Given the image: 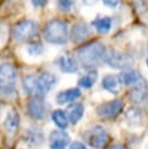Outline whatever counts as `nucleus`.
Here are the masks:
<instances>
[{
  "label": "nucleus",
  "mask_w": 148,
  "mask_h": 149,
  "mask_svg": "<svg viewBox=\"0 0 148 149\" xmlns=\"http://www.w3.org/2000/svg\"><path fill=\"white\" fill-rule=\"evenodd\" d=\"M78 62L86 69H93L106 61V47L99 42L93 41L80 47L76 52Z\"/></svg>",
  "instance_id": "f257e3e1"
},
{
  "label": "nucleus",
  "mask_w": 148,
  "mask_h": 149,
  "mask_svg": "<svg viewBox=\"0 0 148 149\" xmlns=\"http://www.w3.org/2000/svg\"><path fill=\"white\" fill-rule=\"evenodd\" d=\"M44 38L52 44H64L68 41V26L64 21L54 19L44 28Z\"/></svg>",
  "instance_id": "f03ea898"
},
{
  "label": "nucleus",
  "mask_w": 148,
  "mask_h": 149,
  "mask_svg": "<svg viewBox=\"0 0 148 149\" xmlns=\"http://www.w3.org/2000/svg\"><path fill=\"white\" fill-rule=\"evenodd\" d=\"M38 34L37 23L33 20H21L13 26L12 36L15 41L27 42L34 40Z\"/></svg>",
  "instance_id": "7ed1b4c3"
},
{
  "label": "nucleus",
  "mask_w": 148,
  "mask_h": 149,
  "mask_svg": "<svg viewBox=\"0 0 148 149\" xmlns=\"http://www.w3.org/2000/svg\"><path fill=\"white\" fill-rule=\"evenodd\" d=\"M17 80V71L14 65L3 63L0 65V92L10 94L14 92Z\"/></svg>",
  "instance_id": "20e7f679"
},
{
  "label": "nucleus",
  "mask_w": 148,
  "mask_h": 149,
  "mask_svg": "<svg viewBox=\"0 0 148 149\" xmlns=\"http://www.w3.org/2000/svg\"><path fill=\"white\" fill-rule=\"evenodd\" d=\"M84 140L87 142V144L94 149H101L108 141V134L105 130L104 127L96 125L93 127H91L90 129H87L84 135H83Z\"/></svg>",
  "instance_id": "39448f33"
},
{
  "label": "nucleus",
  "mask_w": 148,
  "mask_h": 149,
  "mask_svg": "<svg viewBox=\"0 0 148 149\" xmlns=\"http://www.w3.org/2000/svg\"><path fill=\"white\" fill-rule=\"evenodd\" d=\"M124 109V102L120 99H114L111 101H106L100 104L97 107V114L106 120H111L117 118Z\"/></svg>",
  "instance_id": "423d86ee"
},
{
  "label": "nucleus",
  "mask_w": 148,
  "mask_h": 149,
  "mask_svg": "<svg viewBox=\"0 0 148 149\" xmlns=\"http://www.w3.org/2000/svg\"><path fill=\"white\" fill-rule=\"evenodd\" d=\"M56 83V77L50 72H42L40 74H35V92L34 97H43L45 95L51 87Z\"/></svg>",
  "instance_id": "0eeeda50"
},
{
  "label": "nucleus",
  "mask_w": 148,
  "mask_h": 149,
  "mask_svg": "<svg viewBox=\"0 0 148 149\" xmlns=\"http://www.w3.org/2000/svg\"><path fill=\"white\" fill-rule=\"evenodd\" d=\"M105 62L114 69L127 70L131 69V65L133 64V58L128 54H124L117 50H111L110 52H107Z\"/></svg>",
  "instance_id": "6e6552de"
},
{
  "label": "nucleus",
  "mask_w": 148,
  "mask_h": 149,
  "mask_svg": "<svg viewBox=\"0 0 148 149\" xmlns=\"http://www.w3.org/2000/svg\"><path fill=\"white\" fill-rule=\"evenodd\" d=\"M70 143V136L64 129H55L49 136L50 149H66Z\"/></svg>",
  "instance_id": "1a4fd4ad"
},
{
  "label": "nucleus",
  "mask_w": 148,
  "mask_h": 149,
  "mask_svg": "<svg viewBox=\"0 0 148 149\" xmlns=\"http://www.w3.org/2000/svg\"><path fill=\"white\" fill-rule=\"evenodd\" d=\"M147 93H148V85H147L146 79L142 77L135 85L132 86V90H131L128 97L133 102L140 104L146 99Z\"/></svg>",
  "instance_id": "9d476101"
},
{
  "label": "nucleus",
  "mask_w": 148,
  "mask_h": 149,
  "mask_svg": "<svg viewBox=\"0 0 148 149\" xmlns=\"http://www.w3.org/2000/svg\"><path fill=\"white\" fill-rule=\"evenodd\" d=\"M28 113L29 115L35 119V120H42L44 118L45 108H44V102L40 97H33L28 101Z\"/></svg>",
  "instance_id": "9b49d317"
},
{
  "label": "nucleus",
  "mask_w": 148,
  "mask_h": 149,
  "mask_svg": "<svg viewBox=\"0 0 148 149\" xmlns=\"http://www.w3.org/2000/svg\"><path fill=\"white\" fill-rule=\"evenodd\" d=\"M91 35V28L85 22H77L71 28V40L75 43L85 41Z\"/></svg>",
  "instance_id": "f8f14e48"
},
{
  "label": "nucleus",
  "mask_w": 148,
  "mask_h": 149,
  "mask_svg": "<svg viewBox=\"0 0 148 149\" xmlns=\"http://www.w3.org/2000/svg\"><path fill=\"white\" fill-rule=\"evenodd\" d=\"M101 85H103V88L106 90L107 92L113 93V94H118L121 91L122 83H121V79H120L119 76H117V74H106L103 78Z\"/></svg>",
  "instance_id": "ddd939ff"
},
{
  "label": "nucleus",
  "mask_w": 148,
  "mask_h": 149,
  "mask_svg": "<svg viewBox=\"0 0 148 149\" xmlns=\"http://www.w3.org/2000/svg\"><path fill=\"white\" fill-rule=\"evenodd\" d=\"M82 92L79 88L77 87H72V88H68L64 91H61L57 95H56V101L59 105H64V104H69L75 101L76 99H78L80 97Z\"/></svg>",
  "instance_id": "4468645a"
},
{
  "label": "nucleus",
  "mask_w": 148,
  "mask_h": 149,
  "mask_svg": "<svg viewBox=\"0 0 148 149\" xmlns=\"http://www.w3.org/2000/svg\"><path fill=\"white\" fill-rule=\"evenodd\" d=\"M57 65L61 69V71L65 73H73L78 69L76 61L73 59L72 56H69V55H62L57 59Z\"/></svg>",
  "instance_id": "2eb2a0df"
},
{
  "label": "nucleus",
  "mask_w": 148,
  "mask_h": 149,
  "mask_svg": "<svg viewBox=\"0 0 148 149\" xmlns=\"http://www.w3.org/2000/svg\"><path fill=\"white\" fill-rule=\"evenodd\" d=\"M120 79H121V83L126 86H133L135 85L141 78L142 76L140 74V72H138L136 70L134 69H127V70H124L120 74H119Z\"/></svg>",
  "instance_id": "dca6fc26"
},
{
  "label": "nucleus",
  "mask_w": 148,
  "mask_h": 149,
  "mask_svg": "<svg viewBox=\"0 0 148 149\" xmlns=\"http://www.w3.org/2000/svg\"><path fill=\"white\" fill-rule=\"evenodd\" d=\"M20 125V115L16 109L8 111L6 119L3 121V126L8 132H15Z\"/></svg>",
  "instance_id": "f3484780"
},
{
  "label": "nucleus",
  "mask_w": 148,
  "mask_h": 149,
  "mask_svg": "<svg viewBox=\"0 0 148 149\" xmlns=\"http://www.w3.org/2000/svg\"><path fill=\"white\" fill-rule=\"evenodd\" d=\"M83 115H84V106L79 102H75L68 108L66 116L71 123H77Z\"/></svg>",
  "instance_id": "a211bd4d"
},
{
  "label": "nucleus",
  "mask_w": 148,
  "mask_h": 149,
  "mask_svg": "<svg viewBox=\"0 0 148 149\" xmlns=\"http://www.w3.org/2000/svg\"><path fill=\"white\" fill-rule=\"evenodd\" d=\"M92 27L100 34H105L111 29L112 20L108 16H98L92 21Z\"/></svg>",
  "instance_id": "6ab92c4d"
},
{
  "label": "nucleus",
  "mask_w": 148,
  "mask_h": 149,
  "mask_svg": "<svg viewBox=\"0 0 148 149\" xmlns=\"http://www.w3.org/2000/svg\"><path fill=\"white\" fill-rule=\"evenodd\" d=\"M51 119L54 121V123L59 128V129H65L68 127L69 120L66 116V113L62 109H55L51 113Z\"/></svg>",
  "instance_id": "aec40b11"
},
{
  "label": "nucleus",
  "mask_w": 148,
  "mask_h": 149,
  "mask_svg": "<svg viewBox=\"0 0 148 149\" xmlns=\"http://www.w3.org/2000/svg\"><path fill=\"white\" fill-rule=\"evenodd\" d=\"M125 116L129 125H139L142 120V112L138 107H129L126 111Z\"/></svg>",
  "instance_id": "412c9836"
},
{
  "label": "nucleus",
  "mask_w": 148,
  "mask_h": 149,
  "mask_svg": "<svg viewBox=\"0 0 148 149\" xmlns=\"http://www.w3.org/2000/svg\"><path fill=\"white\" fill-rule=\"evenodd\" d=\"M24 134L26 140L33 144H40L43 141V134L38 128H29Z\"/></svg>",
  "instance_id": "4be33fe9"
},
{
  "label": "nucleus",
  "mask_w": 148,
  "mask_h": 149,
  "mask_svg": "<svg viewBox=\"0 0 148 149\" xmlns=\"http://www.w3.org/2000/svg\"><path fill=\"white\" fill-rule=\"evenodd\" d=\"M97 79V73L96 71H90L87 72L86 74L82 76L79 79H78V85L83 88H90L93 86L94 81Z\"/></svg>",
  "instance_id": "5701e85b"
},
{
  "label": "nucleus",
  "mask_w": 148,
  "mask_h": 149,
  "mask_svg": "<svg viewBox=\"0 0 148 149\" xmlns=\"http://www.w3.org/2000/svg\"><path fill=\"white\" fill-rule=\"evenodd\" d=\"M57 5L62 12H69L75 5V0H57Z\"/></svg>",
  "instance_id": "b1692460"
},
{
  "label": "nucleus",
  "mask_w": 148,
  "mask_h": 149,
  "mask_svg": "<svg viewBox=\"0 0 148 149\" xmlns=\"http://www.w3.org/2000/svg\"><path fill=\"white\" fill-rule=\"evenodd\" d=\"M42 45L41 44H33V45H30L29 47V49H28V51L31 54V55H38V54H41L42 52Z\"/></svg>",
  "instance_id": "393cba45"
},
{
  "label": "nucleus",
  "mask_w": 148,
  "mask_h": 149,
  "mask_svg": "<svg viewBox=\"0 0 148 149\" xmlns=\"http://www.w3.org/2000/svg\"><path fill=\"white\" fill-rule=\"evenodd\" d=\"M69 149H87L85 144H83L82 142H78V141H75L70 144V148Z\"/></svg>",
  "instance_id": "a878e982"
},
{
  "label": "nucleus",
  "mask_w": 148,
  "mask_h": 149,
  "mask_svg": "<svg viewBox=\"0 0 148 149\" xmlns=\"http://www.w3.org/2000/svg\"><path fill=\"white\" fill-rule=\"evenodd\" d=\"M47 2L48 0H31V3L34 7H44Z\"/></svg>",
  "instance_id": "bb28decb"
},
{
  "label": "nucleus",
  "mask_w": 148,
  "mask_h": 149,
  "mask_svg": "<svg viewBox=\"0 0 148 149\" xmlns=\"http://www.w3.org/2000/svg\"><path fill=\"white\" fill-rule=\"evenodd\" d=\"M119 1L120 0H103L104 5H106L107 7H115V6H118Z\"/></svg>",
  "instance_id": "cd10ccee"
},
{
  "label": "nucleus",
  "mask_w": 148,
  "mask_h": 149,
  "mask_svg": "<svg viewBox=\"0 0 148 149\" xmlns=\"http://www.w3.org/2000/svg\"><path fill=\"white\" fill-rule=\"evenodd\" d=\"M108 149H128L126 146H124V144H121V143H114V144H112Z\"/></svg>",
  "instance_id": "c85d7f7f"
},
{
  "label": "nucleus",
  "mask_w": 148,
  "mask_h": 149,
  "mask_svg": "<svg viewBox=\"0 0 148 149\" xmlns=\"http://www.w3.org/2000/svg\"><path fill=\"white\" fill-rule=\"evenodd\" d=\"M82 1H83V3H85V5L90 6V5H93V3H96L98 0H82Z\"/></svg>",
  "instance_id": "c756f323"
},
{
  "label": "nucleus",
  "mask_w": 148,
  "mask_h": 149,
  "mask_svg": "<svg viewBox=\"0 0 148 149\" xmlns=\"http://www.w3.org/2000/svg\"><path fill=\"white\" fill-rule=\"evenodd\" d=\"M146 63H147V66H148V56H147V61H146Z\"/></svg>",
  "instance_id": "7c9ffc66"
}]
</instances>
